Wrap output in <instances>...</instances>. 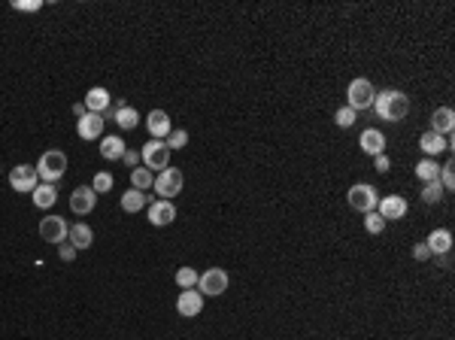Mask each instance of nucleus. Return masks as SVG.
Listing matches in <instances>:
<instances>
[{
    "mask_svg": "<svg viewBox=\"0 0 455 340\" xmlns=\"http://www.w3.org/2000/svg\"><path fill=\"white\" fill-rule=\"evenodd\" d=\"M374 110L383 122H401L410 113V97L398 88H386L374 97Z\"/></svg>",
    "mask_w": 455,
    "mask_h": 340,
    "instance_id": "nucleus-1",
    "label": "nucleus"
},
{
    "mask_svg": "<svg viewBox=\"0 0 455 340\" xmlns=\"http://www.w3.org/2000/svg\"><path fill=\"white\" fill-rule=\"evenodd\" d=\"M34 168H37L40 182H49V186H55V182L61 179L64 173H67V155H64L61 149H46Z\"/></svg>",
    "mask_w": 455,
    "mask_h": 340,
    "instance_id": "nucleus-2",
    "label": "nucleus"
},
{
    "mask_svg": "<svg viewBox=\"0 0 455 340\" xmlns=\"http://www.w3.org/2000/svg\"><path fill=\"white\" fill-rule=\"evenodd\" d=\"M374 97H377V88H374V82L370 79H364V76H355L352 82H349V88H346V106L349 110H370L374 106Z\"/></svg>",
    "mask_w": 455,
    "mask_h": 340,
    "instance_id": "nucleus-3",
    "label": "nucleus"
},
{
    "mask_svg": "<svg viewBox=\"0 0 455 340\" xmlns=\"http://www.w3.org/2000/svg\"><path fill=\"white\" fill-rule=\"evenodd\" d=\"M228 286H231V280H228V270L225 268H206L201 277H197V292H201L204 298L225 295Z\"/></svg>",
    "mask_w": 455,
    "mask_h": 340,
    "instance_id": "nucleus-4",
    "label": "nucleus"
},
{
    "mask_svg": "<svg viewBox=\"0 0 455 340\" xmlns=\"http://www.w3.org/2000/svg\"><path fill=\"white\" fill-rule=\"evenodd\" d=\"M140 161H143V168L149 170H164V168H170V149L164 140H149V143L140 149Z\"/></svg>",
    "mask_w": 455,
    "mask_h": 340,
    "instance_id": "nucleus-5",
    "label": "nucleus"
},
{
    "mask_svg": "<svg viewBox=\"0 0 455 340\" xmlns=\"http://www.w3.org/2000/svg\"><path fill=\"white\" fill-rule=\"evenodd\" d=\"M346 201H349L352 210H358V213H370V210H377L379 195H377V188L370 186V182H355L349 192H346Z\"/></svg>",
    "mask_w": 455,
    "mask_h": 340,
    "instance_id": "nucleus-6",
    "label": "nucleus"
},
{
    "mask_svg": "<svg viewBox=\"0 0 455 340\" xmlns=\"http://www.w3.org/2000/svg\"><path fill=\"white\" fill-rule=\"evenodd\" d=\"M182 186H185V179H182V170L179 168H164L158 177H155L152 188L158 192L161 201H170V197H176L182 192Z\"/></svg>",
    "mask_w": 455,
    "mask_h": 340,
    "instance_id": "nucleus-7",
    "label": "nucleus"
},
{
    "mask_svg": "<svg viewBox=\"0 0 455 340\" xmlns=\"http://www.w3.org/2000/svg\"><path fill=\"white\" fill-rule=\"evenodd\" d=\"M10 186H13V192H19V195H31L40 186L37 168H31V164H15L10 170Z\"/></svg>",
    "mask_w": 455,
    "mask_h": 340,
    "instance_id": "nucleus-8",
    "label": "nucleus"
},
{
    "mask_svg": "<svg viewBox=\"0 0 455 340\" xmlns=\"http://www.w3.org/2000/svg\"><path fill=\"white\" fill-rule=\"evenodd\" d=\"M67 222L61 219V216H46L43 222H40V237L46 240V243H58L61 246L64 240H67Z\"/></svg>",
    "mask_w": 455,
    "mask_h": 340,
    "instance_id": "nucleus-9",
    "label": "nucleus"
},
{
    "mask_svg": "<svg viewBox=\"0 0 455 340\" xmlns=\"http://www.w3.org/2000/svg\"><path fill=\"white\" fill-rule=\"evenodd\" d=\"M201 310H204V295L197 292V289H182V295L176 298V313L179 316L195 319V316H201Z\"/></svg>",
    "mask_w": 455,
    "mask_h": 340,
    "instance_id": "nucleus-10",
    "label": "nucleus"
},
{
    "mask_svg": "<svg viewBox=\"0 0 455 340\" xmlns=\"http://www.w3.org/2000/svg\"><path fill=\"white\" fill-rule=\"evenodd\" d=\"M146 213H149V222H152L155 228H164V225H173L176 222V207H173V201H152L146 207Z\"/></svg>",
    "mask_w": 455,
    "mask_h": 340,
    "instance_id": "nucleus-11",
    "label": "nucleus"
},
{
    "mask_svg": "<svg viewBox=\"0 0 455 340\" xmlns=\"http://www.w3.org/2000/svg\"><path fill=\"white\" fill-rule=\"evenodd\" d=\"M97 207V192L91 186H79V188H73V195H70V210L76 213V216H88L91 210Z\"/></svg>",
    "mask_w": 455,
    "mask_h": 340,
    "instance_id": "nucleus-12",
    "label": "nucleus"
},
{
    "mask_svg": "<svg viewBox=\"0 0 455 340\" xmlns=\"http://www.w3.org/2000/svg\"><path fill=\"white\" fill-rule=\"evenodd\" d=\"M377 213L383 216L386 222L404 219V216H407V197H401V195H388V197H379V204H377Z\"/></svg>",
    "mask_w": 455,
    "mask_h": 340,
    "instance_id": "nucleus-13",
    "label": "nucleus"
},
{
    "mask_svg": "<svg viewBox=\"0 0 455 340\" xmlns=\"http://www.w3.org/2000/svg\"><path fill=\"white\" fill-rule=\"evenodd\" d=\"M419 149L425 152V159H434V155H440V152H449V149H452V137L425 131V134L419 137Z\"/></svg>",
    "mask_w": 455,
    "mask_h": 340,
    "instance_id": "nucleus-14",
    "label": "nucleus"
},
{
    "mask_svg": "<svg viewBox=\"0 0 455 340\" xmlns=\"http://www.w3.org/2000/svg\"><path fill=\"white\" fill-rule=\"evenodd\" d=\"M358 146H361V152L364 155H383L386 152V134L379 128H364L361 131V137H358Z\"/></svg>",
    "mask_w": 455,
    "mask_h": 340,
    "instance_id": "nucleus-15",
    "label": "nucleus"
},
{
    "mask_svg": "<svg viewBox=\"0 0 455 340\" xmlns=\"http://www.w3.org/2000/svg\"><path fill=\"white\" fill-rule=\"evenodd\" d=\"M76 134L82 140H97L104 134V115L97 113H85L82 119H76Z\"/></svg>",
    "mask_w": 455,
    "mask_h": 340,
    "instance_id": "nucleus-16",
    "label": "nucleus"
},
{
    "mask_svg": "<svg viewBox=\"0 0 455 340\" xmlns=\"http://www.w3.org/2000/svg\"><path fill=\"white\" fill-rule=\"evenodd\" d=\"M67 243L73 246V250H91L94 246V231H91V225H85V222H76L70 231H67Z\"/></svg>",
    "mask_w": 455,
    "mask_h": 340,
    "instance_id": "nucleus-17",
    "label": "nucleus"
},
{
    "mask_svg": "<svg viewBox=\"0 0 455 340\" xmlns=\"http://www.w3.org/2000/svg\"><path fill=\"white\" fill-rule=\"evenodd\" d=\"M82 104H85L88 113L106 115V113H110V104H113V101H110V91L97 86V88H88V95H85V101H82Z\"/></svg>",
    "mask_w": 455,
    "mask_h": 340,
    "instance_id": "nucleus-18",
    "label": "nucleus"
},
{
    "mask_svg": "<svg viewBox=\"0 0 455 340\" xmlns=\"http://www.w3.org/2000/svg\"><path fill=\"white\" fill-rule=\"evenodd\" d=\"M146 128H149V134H152V140H164L170 134V115L164 113V110H152L146 115Z\"/></svg>",
    "mask_w": 455,
    "mask_h": 340,
    "instance_id": "nucleus-19",
    "label": "nucleus"
},
{
    "mask_svg": "<svg viewBox=\"0 0 455 340\" xmlns=\"http://www.w3.org/2000/svg\"><path fill=\"white\" fill-rule=\"evenodd\" d=\"M452 128H455V113L449 106H437L431 113V131L434 134H443V137H452Z\"/></svg>",
    "mask_w": 455,
    "mask_h": 340,
    "instance_id": "nucleus-20",
    "label": "nucleus"
},
{
    "mask_svg": "<svg viewBox=\"0 0 455 340\" xmlns=\"http://www.w3.org/2000/svg\"><path fill=\"white\" fill-rule=\"evenodd\" d=\"M128 152L125 140H122L119 134H110V137H101V155L106 161H122V155Z\"/></svg>",
    "mask_w": 455,
    "mask_h": 340,
    "instance_id": "nucleus-21",
    "label": "nucleus"
},
{
    "mask_svg": "<svg viewBox=\"0 0 455 340\" xmlns=\"http://www.w3.org/2000/svg\"><path fill=\"white\" fill-rule=\"evenodd\" d=\"M425 246L431 250V255H446V252L452 250V234L446 228H434L431 234H428Z\"/></svg>",
    "mask_w": 455,
    "mask_h": 340,
    "instance_id": "nucleus-22",
    "label": "nucleus"
},
{
    "mask_svg": "<svg viewBox=\"0 0 455 340\" xmlns=\"http://www.w3.org/2000/svg\"><path fill=\"white\" fill-rule=\"evenodd\" d=\"M31 197H34V207H40V210H49V207H55V201H58V188L49 186V182H40L34 192H31Z\"/></svg>",
    "mask_w": 455,
    "mask_h": 340,
    "instance_id": "nucleus-23",
    "label": "nucleus"
},
{
    "mask_svg": "<svg viewBox=\"0 0 455 340\" xmlns=\"http://www.w3.org/2000/svg\"><path fill=\"white\" fill-rule=\"evenodd\" d=\"M113 119H115V125H119L122 131H134L140 125V113L134 110V106H119V110L113 113Z\"/></svg>",
    "mask_w": 455,
    "mask_h": 340,
    "instance_id": "nucleus-24",
    "label": "nucleus"
},
{
    "mask_svg": "<svg viewBox=\"0 0 455 340\" xmlns=\"http://www.w3.org/2000/svg\"><path fill=\"white\" fill-rule=\"evenodd\" d=\"M119 207L125 213H140L146 207V192H137V188H128L125 195H122V201H119Z\"/></svg>",
    "mask_w": 455,
    "mask_h": 340,
    "instance_id": "nucleus-25",
    "label": "nucleus"
},
{
    "mask_svg": "<svg viewBox=\"0 0 455 340\" xmlns=\"http://www.w3.org/2000/svg\"><path fill=\"white\" fill-rule=\"evenodd\" d=\"M155 182V173H149V168H134L131 170V188H137V192H149Z\"/></svg>",
    "mask_w": 455,
    "mask_h": 340,
    "instance_id": "nucleus-26",
    "label": "nucleus"
},
{
    "mask_svg": "<svg viewBox=\"0 0 455 340\" xmlns=\"http://www.w3.org/2000/svg\"><path fill=\"white\" fill-rule=\"evenodd\" d=\"M416 177H419L422 182H434L437 177H440V164H437L434 159H422V161L416 164Z\"/></svg>",
    "mask_w": 455,
    "mask_h": 340,
    "instance_id": "nucleus-27",
    "label": "nucleus"
},
{
    "mask_svg": "<svg viewBox=\"0 0 455 340\" xmlns=\"http://www.w3.org/2000/svg\"><path fill=\"white\" fill-rule=\"evenodd\" d=\"M113 186H115V179H113V173H110V170H97V173H94V179H91V188H94L97 195L113 192Z\"/></svg>",
    "mask_w": 455,
    "mask_h": 340,
    "instance_id": "nucleus-28",
    "label": "nucleus"
},
{
    "mask_svg": "<svg viewBox=\"0 0 455 340\" xmlns=\"http://www.w3.org/2000/svg\"><path fill=\"white\" fill-rule=\"evenodd\" d=\"M443 186H440V182H425V186H422V201H425V204H440L443 201Z\"/></svg>",
    "mask_w": 455,
    "mask_h": 340,
    "instance_id": "nucleus-29",
    "label": "nucleus"
},
{
    "mask_svg": "<svg viewBox=\"0 0 455 340\" xmlns=\"http://www.w3.org/2000/svg\"><path fill=\"white\" fill-rule=\"evenodd\" d=\"M197 277H201V273L185 264V268L176 270V286H179V289H197Z\"/></svg>",
    "mask_w": 455,
    "mask_h": 340,
    "instance_id": "nucleus-30",
    "label": "nucleus"
},
{
    "mask_svg": "<svg viewBox=\"0 0 455 340\" xmlns=\"http://www.w3.org/2000/svg\"><path fill=\"white\" fill-rule=\"evenodd\" d=\"M364 231H367V234H383V231H386V219L377 210L364 213Z\"/></svg>",
    "mask_w": 455,
    "mask_h": 340,
    "instance_id": "nucleus-31",
    "label": "nucleus"
},
{
    "mask_svg": "<svg viewBox=\"0 0 455 340\" xmlns=\"http://www.w3.org/2000/svg\"><path fill=\"white\" fill-rule=\"evenodd\" d=\"M355 115H358V113L349 110V106H340V110L334 113V125L340 128V131H349L355 125Z\"/></svg>",
    "mask_w": 455,
    "mask_h": 340,
    "instance_id": "nucleus-32",
    "label": "nucleus"
},
{
    "mask_svg": "<svg viewBox=\"0 0 455 340\" xmlns=\"http://www.w3.org/2000/svg\"><path fill=\"white\" fill-rule=\"evenodd\" d=\"M164 143H167L170 152H176V149H185V146H188V131L173 128L170 134H167V140H164Z\"/></svg>",
    "mask_w": 455,
    "mask_h": 340,
    "instance_id": "nucleus-33",
    "label": "nucleus"
},
{
    "mask_svg": "<svg viewBox=\"0 0 455 340\" xmlns=\"http://www.w3.org/2000/svg\"><path fill=\"white\" fill-rule=\"evenodd\" d=\"M437 182L443 186V192H452V188H455V164L452 161H446L443 168H440V177H437Z\"/></svg>",
    "mask_w": 455,
    "mask_h": 340,
    "instance_id": "nucleus-34",
    "label": "nucleus"
},
{
    "mask_svg": "<svg viewBox=\"0 0 455 340\" xmlns=\"http://www.w3.org/2000/svg\"><path fill=\"white\" fill-rule=\"evenodd\" d=\"M15 13H40L43 10V0H13Z\"/></svg>",
    "mask_w": 455,
    "mask_h": 340,
    "instance_id": "nucleus-35",
    "label": "nucleus"
},
{
    "mask_svg": "<svg viewBox=\"0 0 455 340\" xmlns=\"http://www.w3.org/2000/svg\"><path fill=\"white\" fill-rule=\"evenodd\" d=\"M413 259H416V261H428V259H431V250L425 246V240H422V243H413Z\"/></svg>",
    "mask_w": 455,
    "mask_h": 340,
    "instance_id": "nucleus-36",
    "label": "nucleus"
},
{
    "mask_svg": "<svg viewBox=\"0 0 455 340\" xmlns=\"http://www.w3.org/2000/svg\"><path fill=\"white\" fill-rule=\"evenodd\" d=\"M374 168H377L379 173H388V170H392V159H388L386 152H383V155H377V159H374Z\"/></svg>",
    "mask_w": 455,
    "mask_h": 340,
    "instance_id": "nucleus-37",
    "label": "nucleus"
},
{
    "mask_svg": "<svg viewBox=\"0 0 455 340\" xmlns=\"http://www.w3.org/2000/svg\"><path fill=\"white\" fill-rule=\"evenodd\" d=\"M58 255H61V261H73V259H76V250H73L70 243H61V246H58Z\"/></svg>",
    "mask_w": 455,
    "mask_h": 340,
    "instance_id": "nucleus-38",
    "label": "nucleus"
},
{
    "mask_svg": "<svg viewBox=\"0 0 455 340\" xmlns=\"http://www.w3.org/2000/svg\"><path fill=\"white\" fill-rule=\"evenodd\" d=\"M122 161H125L128 168H137V161H140V152H125V155H122Z\"/></svg>",
    "mask_w": 455,
    "mask_h": 340,
    "instance_id": "nucleus-39",
    "label": "nucleus"
},
{
    "mask_svg": "<svg viewBox=\"0 0 455 340\" xmlns=\"http://www.w3.org/2000/svg\"><path fill=\"white\" fill-rule=\"evenodd\" d=\"M85 113H88V110H85V104H73V115H76V119H82Z\"/></svg>",
    "mask_w": 455,
    "mask_h": 340,
    "instance_id": "nucleus-40",
    "label": "nucleus"
}]
</instances>
